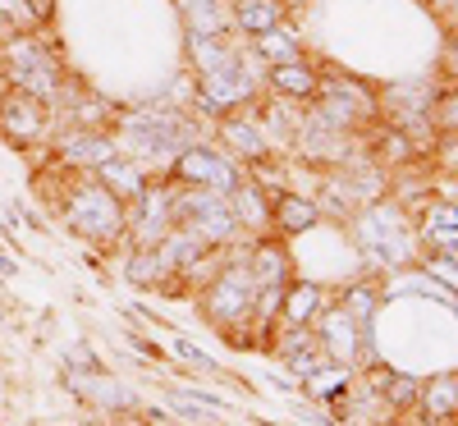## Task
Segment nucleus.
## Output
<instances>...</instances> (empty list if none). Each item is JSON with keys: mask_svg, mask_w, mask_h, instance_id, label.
I'll return each instance as SVG.
<instances>
[{"mask_svg": "<svg viewBox=\"0 0 458 426\" xmlns=\"http://www.w3.org/2000/svg\"><path fill=\"white\" fill-rule=\"evenodd\" d=\"M5 60H10V79L19 83V92H28L37 101H47V97L60 92V69H55V60H51L47 47H37V42H10Z\"/></svg>", "mask_w": 458, "mask_h": 426, "instance_id": "nucleus-1", "label": "nucleus"}, {"mask_svg": "<svg viewBox=\"0 0 458 426\" xmlns=\"http://www.w3.org/2000/svg\"><path fill=\"white\" fill-rule=\"evenodd\" d=\"M69 225L79 229V234L110 239L114 229H120V202H114V192L101 188V183H83L69 202Z\"/></svg>", "mask_w": 458, "mask_h": 426, "instance_id": "nucleus-2", "label": "nucleus"}, {"mask_svg": "<svg viewBox=\"0 0 458 426\" xmlns=\"http://www.w3.org/2000/svg\"><path fill=\"white\" fill-rule=\"evenodd\" d=\"M174 175H179L183 183L207 188V192H225V198L243 183L239 170H234V161H229V157H216L211 147H188L183 157H179V166H174Z\"/></svg>", "mask_w": 458, "mask_h": 426, "instance_id": "nucleus-3", "label": "nucleus"}, {"mask_svg": "<svg viewBox=\"0 0 458 426\" xmlns=\"http://www.w3.org/2000/svg\"><path fill=\"white\" fill-rule=\"evenodd\" d=\"M124 133L133 151H174L188 138V124H179L170 110H138L124 120Z\"/></svg>", "mask_w": 458, "mask_h": 426, "instance_id": "nucleus-4", "label": "nucleus"}, {"mask_svg": "<svg viewBox=\"0 0 458 426\" xmlns=\"http://www.w3.org/2000/svg\"><path fill=\"white\" fill-rule=\"evenodd\" d=\"M179 211L188 216V229H198L202 239H229L239 225L234 207L225 202V192H188L179 202Z\"/></svg>", "mask_w": 458, "mask_h": 426, "instance_id": "nucleus-5", "label": "nucleus"}, {"mask_svg": "<svg viewBox=\"0 0 458 426\" xmlns=\"http://www.w3.org/2000/svg\"><path fill=\"white\" fill-rule=\"evenodd\" d=\"M252 302H257V285H252L248 276H239V270H229V276L211 289V298H207L211 317L225 321V326H234L239 317H248V312H252Z\"/></svg>", "mask_w": 458, "mask_h": 426, "instance_id": "nucleus-6", "label": "nucleus"}, {"mask_svg": "<svg viewBox=\"0 0 458 426\" xmlns=\"http://www.w3.org/2000/svg\"><path fill=\"white\" fill-rule=\"evenodd\" d=\"M42 124H47V115H42V106H37V97L19 92V97H5V101H0V129H5L10 138L28 142V138L42 133Z\"/></svg>", "mask_w": 458, "mask_h": 426, "instance_id": "nucleus-7", "label": "nucleus"}, {"mask_svg": "<svg viewBox=\"0 0 458 426\" xmlns=\"http://www.w3.org/2000/svg\"><path fill=\"white\" fill-rule=\"evenodd\" d=\"M138 202H142V216H138V239L142 243H157L161 239V229H165V211H170V192L165 188H142L138 192Z\"/></svg>", "mask_w": 458, "mask_h": 426, "instance_id": "nucleus-8", "label": "nucleus"}, {"mask_svg": "<svg viewBox=\"0 0 458 426\" xmlns=\"http://www.w3.org/2000/svg\"><path fill=\"white\" fill-rule=\"evenodd\" d=\"M271 83H276L284 97H317V92H321V79H317V73H312L308 64H298V60H289V64H276Z\"/></svg>", "mask_w": 458, "mask_h": 426, "instance_id": "nucleus-9", "label": "nucleus"}, {"mask_svg": "<svg viewBox=\"0 0 458 426\" xmlns=\"http://www.w3.org/2000/svg\"><path fill=\"white\" fill-rule=\"evenodd\" d=\"M110 157H114V142L92 133V129H83L79 138L64 147V161H73V166H106Z\"/></svg>", "mask_w": 458, "mask_h": 426, "instance_id": "nucleus-10", "label": "nucleus"}, {"mask_svg": "<svg viewBox=\"0 0 458 426\" xmlns=\"http://www.w3.org/2000/svg\"><path fill=\"white\" fill-rule=\"evenodd\" d=\"M280 14H284L280 0H239V28L252 32V37L280 28Z\"/></svg>", "mask_w": 458, "mask_h": 426, "instance_id": "nucleus-11", "label": "nucleus"}, {"mask_svg": "<svg viewBox=\"0 0 458 426\" xmlns=\"http://www.w3.org/2000/svg\"><path fill=\"white\" fill-rule=\"evenodd\" d=\"M97 170H101V188H110L114 198H138V192L147 188V183H142V170H138V166H124L120 157H110V161L97 166Z\"/></svg>", "mask_w": 458, "mask_h": 426, "instance_id": "nucleus-12", "label": "nucleus"}, {"mask_svg": "<svg viewBox=\"0 0 458 426\" xmlns=\"http://www.w3.org/2000/svg\"><path fill=\"white\" fill-rule=\"evenodd\" d=\"M183 14H188L193 37H220V28H225V10L216 0H183Z\"/></svg>", "mask_w": 458, "mask_h": 426, "instance_id": "nucleus-13", "label": "nucleus"}, {"mask_svg": "<svg viewBox=\"0 0 458 426\" xmlns=\"http://www.w3.org/2000/svg\"><path fill=\"white\" fill-rule=\"evenodd\" d=\"M225 142L234 147L243 161H266V138L252 124H243V120H225Z\"/></svg>", "mask_w": 458, "mask_h": 426, "instance_id": "nucleus-14", "label": "nucleus"}, {"mask_svg": "<svg viewBox=\"0 0 458 426\" xmlns=\"http://www.w3.org/2000/svg\"><path fill=\"white\" fill-rule=\"evenodd\" d=\"M321 339H326V348H330L339 362H349V358H353V317H349V307H344V312H335V317L326 321Z\"/></svg>", "mask_w": 458, "mask_h": 426, "instance_id": "nucleus-15", "label": "nucleus"}, {"mask_svg": "<svg viewBox=\"0 0 458 426\" xmlns=\"http://www.w3.org/2000/svg\"><path fill=\"white\" fill-rule=\"evenodd\" d=\"M276 216H280V225L289 229V234H298V229H308L317 220V207L293 198V192H280V198H276Z\"/></svg>", "mask_w": 458, "mask_h": 426, "instance_id": "nucleus-16", "label": "nucleus"}, {"mask_svg": "<svg viewBox=\"0 0 458 426\" xmlns=\"http://www.w3.org/2000/svg\"><path fill=\"white\" fill-rule=\"evenodd\" d=\"M427 408H431L436 417L458 413V376H440V380H431V390H427Z\"/></svg>", "mask_w": 458, "mask_h": 426, "instance_id": "nucleus-17", "label": "nucleus"}, {"mask_svg": "<svg viewBox=\"0 0 458 426\" xmlns=\"http://www.w3.org/2000/svg\"><path fill=\"white\" fill-rule=\"evenodd\" d=\"M257 47H261V55H266V60H276V64L298 60V42H289V32H280V28L261 32V37H257Z\"/></svg>", "mask_w": 458, "mask_h": 426, "instance_id": "nucleus-18", "label": "nucleus"}, {"mask_svg": "<svg viewBox=\"0 0 458 426\" xmlns=\"http://www.w3.org/2000/svg\"><path fill=\"white\" fill-rule=\"evenodd\" d=\"M317 302H321V298H317V289H293V294H289V302H284V317L302 330V321H308V317L317 312Z\"/></svg>", "mask_w": 458, "mask_h": 426, "instance_id": "nucleus-19", "label": "nucleus"}, {"mask_svg": "<svg viewBox=\"0 0 458 426\" xmlns=\"http://www.w3.org/2000/svg\"><path fill=\"white\" fill-rule=\"evenodd\" d=\"M257 276H261L266 285H271V280H280V276H284V252L266 243V248L257 252Z\"/></svg>", "mask_w": 458, "mask_h": 426, "instance_id": "nucleus-20", "label": "nucleus"}, {"mask_svg": "<svg viewBox=\"0 0 458 426\" xmlns=\"http://www.w3.org/2000/svg\"><path fill=\"white\" fill-rule=\"evenodd\" d=\"M79 385H83V390H88V395H97V399H106L110 408H120V404H133V399H129V395L120 390V385H114V380H79Z\"/></svg>", "mask_w": 458, "mask_h": 426, "instance_id": "nucleus-21", "label": "nucleus"}, {"mask_svg": "<svg viewBox=\"0 0 458 426\" xmlns=\"http://www.w3.org/2000/svg\"><path fill=\"white\" fill-rule=\"evenodd\" d=\"M106 120H110V106H106L101 97H92V101L79 106V124H83V129H97V124H106Z\"/></svg>", "mask_w": 458, "mask_h": 426, "instance_id": "nucleus-22", "label": "nucleus"}, {"mask_svg": "<svg viewBox=\"0 0 458 426\" xmlns=\"http://www.w3.org/2000/svg\"><path fill=\"white\" fill-rule=\"evenodd\" d=\"M174 348H179V358H188V362H198L202 371H216V358H207L198 344H188V339H174Z\"/></svg>", "mask_w": 458, "mask_h": 426, "instance_id": "nucleus-23", "label": "nucleus"}, {"mask_svg": "<svg viewBox=\"0 0 458 426\" xmlns=\"http://www.w3.org/2000/svg\"><path fill=\"white\" fill-rule=\"evenodd\" d=\"M353 312H362V317L371 312V294L367 289H353Z\"/></svg>", "mask_w": 458, "mask_h": 426, "instance_id": "nucleus-24", "label": "nucleus"}, {"mask_svg": "<svg viewBox=\"0 0 458 426\" xmlns=\"http://www.w3.org/2000/svg\"><path fill=\"white\" fill-rule=\"evenodd\" d=\"M0 10L14 14V19H28V5H23V0H0Z\"/></svg>", "mask_w": 458, "mask_h": 426, "instance_id": "nucleus-25", "label": "nucleus"}, {"mask_svg": "<svg viewBox=\"0 0 458 426\" xmlns=\"http://www.w3.org/2000/svg\"><path fill=\"white\" fill-rule=\"evenodd\" d=\"M5 276H14V261H10L5 252H0V280H5Z\"/></svg>", "mask_w": 458, "mask_h": 426, "instance_id": "nucleus-26", "label": "nucleus"}, {"mask_svg": "<svg viewBox=\"0 0 458 426\" xmlns=\"http://www.w3.org/2000/svg\"><path fill=\"white\" fill-rule=\"evenodd\" d=\"M449 124H458V101L449 106Z\"/></svg>", "mask_w": 458, "mask_h": 426, "instance_id": "nucleus-27", "label": "nucleus"}, {"mask_svg": "<svg viewBox=\"0 0 458 426\" xmlns=\"http://www.w3.org/2000/svg\"><path fill=\"white\" fill-rule=\"evenodd\" d=\"M0 321H5V312H0Z\"/></svg>", "mask_w": 458, "mask_h": 426, "instance_id": "nucleus-28", "label": "nucleus"}]
</instances>
